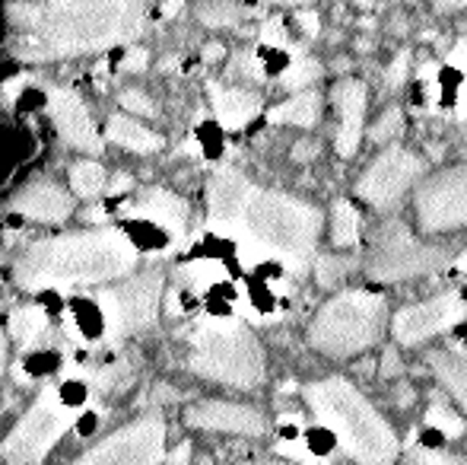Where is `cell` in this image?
<instances>
[{
    "label": "cell",
    "mask_w": 467,
    "mask_h": 465,
    "mask_svg": "<svg viewBox=\"0 0 467 465\" xmlns=\"http://www.w3.org/2000/svg\"><path fill=\"white\" fill-rule=\"evenodd\" d=\"M306 402L321 428L337 437L340 449L357 465H394L400 449L398 437L353 383L344 376L318 379L306 386Z\"/></svg>",
    "instance_id": "cell-4"
},
{
    "label": "cell",
    "mask_w": 467,
    "mask_h": 465,
    "mask_svg": "<svg viewBox=\"0 0 467 465\" xmlns=\"http://www.w3.org/2000/svg\"><path fill=\"white\" fill-rule=\"evenodd\" d=\"M182 278H185L197 293H203V291H210V287L220 284V280H226L229 274H226V268H223L220 261L197 259V261H191V265L182 268Z\"/></svg>",
    "instance_id": "cell-27"
},
{
    "label": "cell",
    "mask_w": 467,
    "mask_h": 465,
    "mask_svg": "<svg viewBox=\"0 0 467 465\" xmlns=\"http://www.w3.org/2000/svg\"><path fill=\"white\" fill-rule=\"evenodd\" d=\"M420 175H423V160L391 143V147L381 150L372 160V166L366 169L363 179L357 182V192H359V198L369 201V205L385 207V205H391L394 198H400Z\"/></svg>",
    "instance_id": "cell-12"
},
{
    "label": "cell",
    "mask_w": 467,
    "mask_h": 465,
    "mask_svg": "<svg viewBox=\"0 0 467 465\" xmlns=\"http://www.w3.org/2000/svg\"><path fill=\"white\" fill-rule=\"evenodd\" d=\"M254 195V185L239 173V169H216L213 179L207 185V217H210V227L216 230L229 233L235 224L242 220L245 214L248 201Z\"/></svg>",
    "instance_id": "cell-14"
},
{
    "label": "cell",
    "mask_w": 467,
    "mask_h": 465,
    "mask_svg": "<svg viewBox=\"0 0 467 465\" xmlns=\"http://www.w3.org/2000/svg\"><path fill=\"white\" fill-rule=\"evenodd\" d=\"M308 156H315V143H299L296 147V160H308Z\"/></svg>",
    "instance_id": "cell-46"
},
{
    "label": "cell",
    "mask_w": 467,
    "mask_h": 465,
    "mask_svg": "<svg viewBox=\"0 0 467 465\" xmlns=\"http://www.w3.org/2000/svg\"><path fill=\"white\" fill-rule=\"evenodd\" d=\"M321 74H325L321 61H315V58H308V55H296L293 64L283 70L280 83L286 90H306V87H312L315 80H321Z\"/></svg>",
    "instance_id": "cell-28"
},
{
    "label": "cell",
    "mask_w": 467,
    "mask_h": 465,
    "mask_svg": "<svg viewBox=\"0 0 467 465\" xmlns=\"http://www.w3.org/2000/svg\"><path fill=\"white\" fill-rule=\"evenodd\" d=\"M407 77H410V51H400V55L394 58L391 64H388L385 83H388L391 90H398V87H404Z\"/></svg>",
    "instance_id": "cell-36"
},
{
    "label": "cell",
    "mask_w": 467,
    "mask_h": 465,
    "mask_svg": "<svg viewBox=\"0 0 467 465\" xmlns=\"http://www.w3.org/2000/svg\"><path fill=\"white\" fill-rule=\"evenodd\" d=\"M400 131H404V115H400L398 106H391V109H385V112L379 115V122L372 124L369 137L375 143H388V147H391V141L400 134Z\"/></svg>",
    "instance_id": "cell-32"
},
{
    "label": "cell",
    "mask_w": 467,
    "mask_h": 465,
    "mask_svg": "<svg viewBox=\"0 0 467 465\" xmlns=\"http://www.w3.org/2000/svg\"><path fill=\"white\" fill-rule=\"evenodd\" d=\"M109 141L121 143L124 150H134V153H156V150H162V137L128 115H111Z\"/></svg>",
    "instance_id": "cell-22"
},
{
    "label": "cell",
    "mask_w": 467,
    "mask_h": 465,
    "mask_svg": "<svg viewBox=\"0 0 467 465\" xmlns=\"http://www.w3.org/2000/svg\"><path fill=\"white\" fill-rule=\"evenodd\" d=\"M197 465H213V462H210V460H201V462H197Z\"/></svg>",
    "instance_id": "cell-54"
},
{
    "label": "cell",
    "mask_w": 467,
    "mask_h": 465,
    "mask_svg": "<svg viewBox=\"0 0 467 465\" xmlns=\"http://www.w3.org/2000/svg\"><path fill=\"white\" fill-rule=\"evenodd\" d=\"M130 188V175L128 173H118V179L111 182V195H121V192H128Z\"/></svg>",
    "instance_id": "cell-45"
},
{
    "label": "cell",
    "mask_w": 467,
    "mask_h": 465,
    "mask_svg": "<svg viewBox=\"0 0 467 465\" xmlns=\"http://www.w3.org/2000/svg\"><path fill=\"white\" fill-rule=\"evenodd\" d=\"M426 424H430V428H436L439 434H445V437H462L464 434V417L439 396L432 398L430 408H426Z\"/></svg>",
    "instance_id": "cell-29"
},
{
    "label": "cell",
    "mask_w": 467,
    "mask_h": 465,
    "mask_svg": "<svg viewBox=\"0 0 467 465\" xmlns=\"http://www.w3.org/2000/svg\"><path fill=\"white\" fill-rule=\"evenodd\" d=\"M385 329V297L372 291H344L327 300L312 319L308 344L325 357H350L369 351Z\"/></svg>",
    "instance_id": "cell-6"
},
{
    "label": "cell",
    "mask_w": 467,
    "mask_h": 465,
    "mask_svg": "<svg viewBox=\"0 0 467 465\" xmlns=\"http://www.w3.org/2000/svg\"><path fill=\"white\" fill-rule=\"evenodd\" d=\"M223 55V45H207V48H203V58H207V61H216V58Z\"/></svg>",
    "instance_id": "cell-49"
},
{
    "label": "cell",
    "mask_w": 467,
    "mask_h": 465,
    "mask_svg": "<svg viewBox=\"0 0 467 465\" xmlns=\"http://www.w3.org/2000/svg\"><path fill=\"white\" fill-rule=\"evenodd\" d=\"M229 74H239V77H252V80H261V77H265V68H261L258 58H254L252 51H245V55H239L233 61Z\"/></svg>",
    "instance_id": "cell-39"
},
{
    "label": "cell",
    "mask_w": 467,
    "mask_h": 465,
    "mask_svg": "<svg viewBox=\"0 0 467 465\" xmlns=\"http://www.w3.org/2000/svg\"><path fill=\"white\" fill-rule=\"evenodd\" d=\"M160 297H162L160 271H147L140 278H130L128 284L99 293L96 303L99 312H102L105 342H124V338L150 329L156 322Z\"/></svg>",
    "instance_id": "cell-9"
},
{
    "label": "cell",
    "mask_w": 467,
    "mask_h": 465,
    "mask_svg": "<svg viewBox=\"0 0 467 465\" xmlns=\"http://www.w3.org/2000/svg\"><path fill=\"white\" fill-rule=\"evenodd\" d=\"M48 115H51V122H55L57 134H61L70 147L87 150V153H99V150H102L93 118H89L87 106H83V100L77 93H70V90H51Z\"/></svg>",
    "instance_id": "cell-16"
},
{
    "label": "cell",
    "mask_w": 467,
    "mask_h": 465,
    "mask_svg": "<svg viewBox=\"0 0 467 465\" xmlns=\"http://www.w3.org/2000/svg\"><path fill=\"white\" fill-rule=\"evenodd\" d=\"M467 306L458 291H445L439 297H430L423 303L404 306V310L394 316L391 332L400 344H420L426 338L439 335V332H449L451 325H458L464 319Z\"/></svg>",
    "instance_id": "cell-13"
},
{
    "label": "cell",
    "mask_w": 467,
    "mask_h": 465,
    "mask_svg": "<svg viewBox=\"0 0 467 465\" xmlns=\"http://www.w3.org/2000/svg\"><path fill=\"white\" fill-rule=\"evenodd\" d=\"M166 465H191V443H179L172 449V456L166 460Z\"/></svg>",
    "instance_id": "cell-42"
},
{
    "label": "cell",
    "mask_w": 467,
    "mask_h": 465,
    "mask_svg": "<svg viewBox=\"0 0 467 465\" xmlns=\"http://www.w3.org/2000/svg\"><path fill=\"white\" fill-rule=\"evenodd\" d=\"M265 4H286V6H302V4H312V0H265Z\"/></svg>",
    "instance_id": "cell-50"
},
{
    "label": "cell",
    "mask_w": 467,
    "mask_h": 465,
    "mask_svg": "<svg viewBox=\"0 0 467 465\" xmlns=\"http://www.w3.org/2000/svg\"><path fill=\"white\" fill-rule=\"evenodd\" d=\"M4 366H6V338L0 335V373H4Z\"/></svg>",
    "instance_id": "cell-51"
},
{
    "label": "cell",
    "mask_w": 467,
    "mask_h": 465,
    "mask_svg": "<svg viewBox=\"0 0 467 465\" xmlns=\"http://www.w3.org/2000/svg\"><path fill=\"white\" fill-rule=\"evenodd\" d=\"M299 26H302V32H306V36H318V16H315V13H299Z\"/></svg>",
    "instance_id": "cell-43"
},
{
    "label": "cell",
    "mask_w": 467,
    "mask_h": 465,
    "mask_svg": "<svg viewBox=\"0 0 467 465\" xmlns=\"http://www.w3.org/2000/svg\"><path fill=\"white\" fill-rule=\"evenodd\" d=\"M70 185H74L77 195H83V198H93L105 188V169L99 166V163H77L74 169H70Z\"/></svg>",
    "instance_id": "cell-30"
},
{
    "label": "cell",
    "mask_w": 467,
    "mask_h": 465,
    "mask_svg": "<svg viewBox=\"0 0 467 465\" xmlns=\"http://www.w3.org/2000/svg\"><path fill=\"white\" fill-rule=\"evenodd\" d=\"M430 366L436 373V379L445 386L451 398L464 408L467 415V354L455 348H442L430 354Z\"/></svg>",
    "instance_id": "cell-21"
},
{
    "label": "cell",
    "mask_w": 467,
    "mask_h": 465,
    "mask_svg": "<svg viewBox=\"0 0 467 465\" xmlns=\"http://www.w3.org/2000/svg\"><path fill=\"white\" fill-rule=\"evenodd\" d=\"M162 460H166V421L160 415H147L105 437L70 465H160Z\"/></svg>",
    "instance_id": "cell-10"
},
{
    "label": "cell",
    "mask_w": 467,
    "mask_h": 465,
    "mask_svg": "<svg viewBox=\"0 0 467 465\" xmlns=\"http://www.w3.org/2000/svg\"><path fill=\"white\" fill-rule=\"evenodd\" d=\"M77 415H80V405L70 402L64 389L51 386L6 434L0 456L6 460V465H42L51 447L64 437V430H70V424L77 421Z\"/></svg>",
    "instance_id": "cell-7"
},
{
    "label": "cell",
    "mask_w": 467,
    "mask_h": 465,
    "mask_svg": "<svg viewBox=\"0 0 467 465\" xmlns=\"http://www.w3.org/2000/svg\"><path fill=\"white\" fill-rule=\"evenodd\" d=\"M261 42L271 45V48H289V36H286V29H283V23L277 16L267 19V23L261 26Z\"/></svg>",
    "instance_id": "cell-37"
},
{
    "label": "cell",
    "mask_w": 467,
    "mask_h": 465,
    "mask_svg": "<svg viewBox=\"0 0 467 465\" xmlns=\"http://www.w3.org/2000/svg\"><path fill=\"white\" fill-rule=\"evenodd\" d=\"M359 211L350 205V201H334L331 211V242L334 248H353L359 246Z\"/></svg>",
    "instance_id": "cell-25"
},
{
    "label": "cell",
    "mask_w": 467,
    "mask_h": 465,
    "mask_svg": "<svg viewBox=\"0 0 467 465\" xmlns=\"http://www.w3.org/2000/svg\"><path fill=\"white\" fill-rule=\"evenodd\" d=\"M350 268H353L350 261L340 259V255H321V259H315V280H318V287L331 291V287L344 284Z\"/></svg>",
    "instance_id": "cell-31"
},
{
    "label": "cell",
    "mask_w": 467,
    "mask_h": 465,
    "mask_svg": "<svg viewBox=\"0 0 467 465\" xmlns=\"http://www.w3.org/2000/svg\"><path fill=\"white\" fill-rule=\"evenodd\" d=\"M130 379V366L124 364V360H118V364H109L102 366L99 373H93V386L99 392H115L121 389V386H128Z\"/></svg>",
    "instance_id": "cell-33"
},
{
    "label": "cell",
    "mask_w": 467,
    "mask_h": 465,
    "mask_svg": "<svg viewBox=\"0 0 467 465\" xmlns=\"http://www.w3.org/2000/svg\"><path fill=\"white\" fill-rule=\"evenodd\" d=\"M353 4H359V6H372L375 0H353Z\"/></svg>",
    "instance_id": "cell-53"
},
{
    "label": "cell",
    "mask_w": 467,
    "mask_h": 465,
    "mask_svg": "<svg viewBox=\"0 0 467 465\" xmlns=\"http://www.w3.org/2000/svg\"><path fill=\"white\" fill-rule=\"evenodd\" d=\"M210 102H213L216 122L226 131H239L261 112V96L248 93L239 87H220V83H210Z\"/></svg>",
    "instance_id": "cell-20"
},
{
    "label": "cell",
    "mask_w": 467,
    "mask_h": 465,
    "mask_svg": "<svg viewBox=\"0 0 467 465\" xmlns=\"http://www.w3.org/2000/svg\"><path fill=\"white\" fill-rule=\"evenodd\" d=\"M229 233L239 239L245 265L274 259L289 274H306L315 259V246H318L321 214L318 207L299 198L254 188L245 214Z\"/></svg>",
    "instance_id": "cell-3"
},
{
    "label": "cell",
    "mask_w": 467,
    "mask_h": 465,
    "mask_svg": "<svg viewBox=\"0 0 467 465\" xmlns=\"http://www.w3.org/2000/svg\"><path fill=\"white\" fill-rule=\"evenodd\" d=\"M137 265L134 242L118 230H89L32 242L16 261V284L26 291H67L105 284Z\"/></svg>",
    "instance_id": "cell-2"
},
{
    "label": "cell",
    "mask_w": 467,
    "mask_h": 465,
    "mask_svg": "<svg viewBox=\"0 0 467 465\" xmlns=\"http://www.w3.org/2000/svg\"><path fill=\"white\" fill-rule=\"evenodd\" d=\"M458 271L467 274V248H464V255H462V259H458Z\"/></svg>",
    "instance_id": "cell-52"
},
{
    "label": "cell",
    "mask_w": 467,
    "mask_h": 465,
    "mask_svg": "<svg viewBox=\"0 0 467 465\" xmlns=\"http://www.w3.org/2000/svg\"><path fill=\"white\" fill-rule=\"evenodd\" d=\"M179 10H182V0H166L162 4V16H175Z\"/></svg>",
    "instance_id": "cell-47"
},
{
    "label": "cell",
    "mask_w": 467,
    "mask_h": 465,
    "mask_svg": "<svg viewBox=\"0 0 467 465\" xmlns=\"http://www.w3.org/2000/svg\"><path fill=\"white\" fill-rule=\"evenodd\" d=\"M143 0H48L10 6L19 29L16 55L26 61H55L134 42L143 32Z\"/></svg>",
    "instance_id": "cell-1"
},
{
    "label": "cell",
    "mask_w": 467,
    "mask_h": 465,
    "mask_svg": "<svg viewBox=\"0 0 467 465\" xmlns=\"http://www.w3.org/2000/svg\"><path fill=\"white\" fill-rule=\"evenodd\" d=\"M449 261L445 248L426 246L410 233V227H404L400 220H391L372 242V252L366 259V274L375 280H407V278H423L432 274Z\"/></svg>",
    "instance_id": "cell-8"
},
{
    "label": "cell",
    "mask_w": 467,
    "mask_h": 465,
    "mask_svg": "<svg viewBox=\"0 0 467 465\" xmlns=\"http://www.w3.org/2000/svg\"><path fill=\"white\" fill-rule=\"evenodd\" d=\"M185 421L191 428L216 430V434H239V437H261L267 434V421L258 408L239 402H197L188 408Z\"/></svg>",
    "instance_id": "cell-15"
},
{
    "label": "cell",
    "mask_w": 467,
    "mask_h": 465,
    "mask_svg": "<svg viewBox=\"0 0 467 465\" xmlns=\"http://www.w3.org/2000/svg\"><path fill=\"white\" fill-rule=\"evenodd\" d=\"M10 207L23 214V217H29V220H42V224H61V220L70 217V207H74V201H70V195L64 192L61 185H55V182H45V179H36V182H29V185L19 188V192L13 195Z\"/></svg>",
    "instance_id": "cell-18"
},
{
    "label": "cell",
    "mask_w": 467,
    "mask_h": 465,
    "mask_svg": "<svg viewBox=\"0 0 467 465\" xmlns=\"http://www.w3.org/2000/svg\"><path fill=\"white\" fill-rule=\"evenodd\" d=\"M248 16V10L235 0H210L201 6V23L210 29H226V26H239Z\"/></svg>",
    "instance_id": "cell-26"
},
{
    "label": "cell",
    "mask_w": 467,
    "mask_h": 465,
    "mask_svg": "<svg viewBox=\"0 0 467 465\" xmlns=\"http://www.w3.org/2000/svg\"><path fill=\"white\" fill-rule=\"evenodd\" d=\"M436 4L442 6V10H464L467 0H436Z\"/></svg>",
    "instance_id": "cell-48"
},
{
    "label": "cell",
    "mask_w": 467,
    "mask_h": 465,
    "mask_svg": "<svg viewBox=\"0 0 467 465\" xmlns=\"http://www.w3.org/2000/svg\"><path fill=\"white\" fill-rule=\"evenodd\" d=\"M258 465H280V462H258Z\"/></svg>",
    "instance_id": "cell-55"
},
{
    "label": "cell",
    "mask_w": 467,
    "mask_h": 465,
    "mask_svg": "<svg viewBox=\"0 0 467 465\" xmlns=\"http://www.w3.org/2000/svg\"><path fill=\"white\" fill-rule=\"evenodd\" d=\"M121 106L128 109V112H137V115H153L156 112V106L150 102V96L140 93V90H124Z\"/></svg>",
    "instance_id": "cell-38"
},
{
    "label": "cell",
    "mask_w": 467,
    "mask_h": 465,
    "mask_svg": "<svg viewBox=\"0 0 467 465\" xmlns=\"http://www.w3.org/2000/svg\"><path fill=\"white\" fill-rule=\"evenodd\" d=\"M449 68H455L464 77V83L458 87V118H467V38L449 51Z\"/></svg>",
    "instance_id": "cell-35"
},
{
    "label": "cell",
    "mask_w": 467,
    "mask_h": 465,
    "mask_svg": "<svg viewBox=\"0 0 467 465\" xmlns=\"http://www.w3.org/2000/svg\"><path fill=\"white\" fill-rule=\"evenodd\" d=\"M398 373H400L398 354H394V351H385V357H381V376L391 379V376H398Z\"/></svg>",
    "instance_id": "cell-41"
},
{
    "label": "cell",
    "mask_w": 467,
    "mask_h": 465,
    "mask_svg": "<svg viewBox=\"0 0 467 465\" xmlns=\"http://www.w3.org/2000/svg\"><path fill=\"white\" fill-rule=\"evenodd\" d=\"M404 465H467L464 456L445 453V449H430V447H417L407 453Z\"/></svg>",
    "instance_id": "cell-34"
},
{
    "label": "cell",
    "mask_w": 467,
    "mask_h": 465,
    "mask_svg": "<svg viewBox=\"0 0 467 465\" xmlns=\"http://www.w3.org/2000/svg\"><path fill=\"white\" fill-rule=\"evenodd\" d=\"M420 230L449 233L467 227V166H455L436 179L423 182L413 198Z\"/></svg>",
    "instance_id": "cell-11"
},
{
    "label": "cell",
    "mask_w": 467,
    "mask_h": 465,
    "mask_svg": "<svg viewBox=\"0 0 467 465\" xmlns=\"http://www.w3.org/2000/svg\"><path fill=\"white\" fill-rule=\"evenodd\" d=\"M188 366L203 379L233 386V389H254L265 383V351L248 325L239 319H203L191 332Z\"/></svg>",
    "instance_id": "cell-5"
},
{
    "label": "cell",
    "mask_w": 467,
    "mask_h": 465,
    "mask_svg": "<svg viewBox=\"0 0 467 465\" xmlns=\"http://www.w3.org/2000/svg\"><path fill=\"white\" fill-rule=\"evenodd\" d=\"M130 214L140 220H150L156 224L160 230H166L172 239H182L185 236V227H188V205L179 198V195L166 192V188H150V192L140 195Z\"/></svg>",
    "instance_id": "cell-19"
},
{
    "label": "cell",
    "mask_w": 467,
    "mask_h": 465,
    "mask_svg": "<svg viewBox=\"0 0 467 465\" xmlns=\"http://www.w3.org/2000/svg\"><path fill=\"white\" fill-rule=\"evenodd\" d=\"M321 115V100L315 93H299L283 106L271 109V124H296V128H312Z\"/></svg>",
    "instance_id": "cell-23"
},
{
    "label": "cell",
    "mask_w": 467,
    "mask_h": 465,
    "mask_svg": "<svg viewBox=\"0 0 467 465\" xmlns=\"http://www.w3.org/2000/svg\"><path fill=\"white\" fill-rule=\"evenodd\" d=\"M331 102L340 112V124L337 134H334V147L344 160H350L359 150V141H363V118H366V87L353 77L334 83L331 90Z\"/></svg>",
    "instance_id": "cell-17"
},
{
    "label": "cell",
    "mask_w": 467,
    "mask_h": 465,
    "mask_svg": "<svg viewBox=\"0 0 467 465\" xmlns=\"http://www.w3.org/2000/svg\"><path fill=\"white\" fill-rule=\"evenodd\" d=\"M147 48H130L128 55H124V61H121V70H128V74H134V70H143L147 68Z\"/></svg>",
    "instance_id": "cell-40"
},
{
    "label": "cell",
    "mask_w": 467,
    "mask_h": 465,
    "mask_svg": "<svg viewBox=\"0 0 467 465\" xmlns=\"http://www.w3.org/2000/svg\"><path fill=\"white\" fill-rule=\"evenodd\" d=\"M10 332L26 351H32L48 335V316H45L42 306H23L10 316Z\"/></svg>",
    "instance_id": "cell-24"
},
{
    "label": "cell",
    "mask_w": 467,
    "mask_h": 465,
    "mask_svg": "<svg viewBox=\"0 0 467 465\" xmlns=\"http://www.w3.org/2000/svg\"><path fill=\"white\" fill-rule=\"evenodd\" d=\"M23 87H26V77H13V80L4 83V96H6V100H13V96H16Z\"/></svg>",
    "instance_id": "cell-44"
}]
</instances>
